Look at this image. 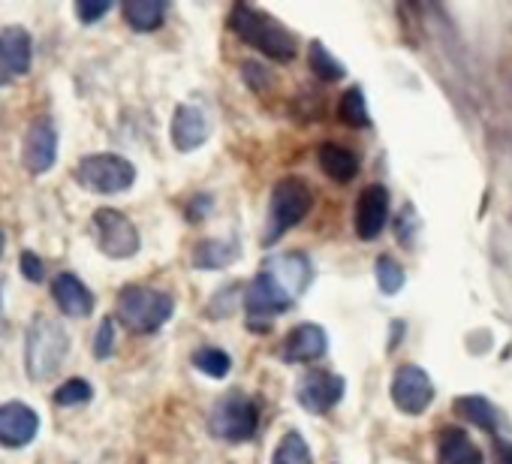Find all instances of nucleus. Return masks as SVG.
Masks as SVG:
<instances>
[{
    "mask_svg": "<svg viewBox=\"0 0 512 464\" xmlns=\"http://www.w3.org/2000/svg\"><path fill=\"white\" fill-rule=\"evenodd\" d=\"M229 28L238 34L247 46L260 49L272 61H293L296 58V37L269 13L256 10L250 4H235L229 13Z\"/></svg>",
    "mask_w": 512,
    "mask_h": 464,
    "instance_id": "obj_1",
    "label": "nucleus"
},
{
    "mask_svg": "<svg viewBox=\"0 0 512 464\" xmlns=\"http://www.w3.org/2000/svg\"><path fill=\"white\" fill-rule=\"evenodd\" d=\"M175 314V299L148 287H124L115 299V317L133 335L160 332Z\"/></svg>",
    "mask_w": 512,
    "mask_h": 464,
    "instance_id": "obj_2",
    "label": "nucleus"
},
{
    "mask_svg": "<svg viewBox=\"0 0 512 464\" xmlns=\"http://www.w3.org/2000/svg\"><path fill=\"white\" fill-rule=\"evenodd\" d=\"M70 350L67 329L52 317H37L28 329L25 341V368L34 380H49L61 371Z\"/></svg>",
    "mask_w": 512,
    "mask_h": 464,
    "instance_id": "obj_3",
    "label": "nucleus"
},
{
    "mask_svg": "<svg viewBox=\"0 0 512 464\" xmlns=\"http://www.w3.org/2000/svg\"><path fill=\"white\" fill-rule=\"evenodd\" d=\"M314 205V193L302 178H281L272 190V202H269V223L263 232V245H275L284 232H290L293 226H299L308 211Z\"/></svg>",
    "mask_w": 512,
    "mask_h": 464,
    "instance_id": "obj_4",
    "label": "nucleus"
},
{
    "mask_svg": "<svg viewBox=\"0 0 512 464\" xmlns=\"http://www.w3.org/2000/svg\"><path fill=\"white\" fill-rule=\"evenodd\" d=\"M260 428V407L256 401L238 389L226 392L220 401H214L211 413H208V431L217 440L226 443H244L256 434Z\"/></svg>",
    "mask_w": 512,
    "mask_h": 464,
    "instance_id": "obj_5",
    "label": "nucleus"
},
{
    "mask_svg": "<svg viewBox=\"0 0 512 464\" xmlns=\"http://www.w3.org/2000/svg\"><path fill=\"white\" fill-rule=\"evenodd\" d=\"M241 305H244V314H247L250 329L266 332V329L272 326V320L281 317L284 311H290L296 302L278 287V281H275L269 272H260V275H256V278L244 287Z\"/></svg>",
    "mask_w": 512,
    "mask_h": 464,
    "instance_id": "obj_6",
    "label": "nucleus"
},
{
    "mask_svg": "<svg viewBox=\"0 0 512 464\" xmlns=\"http://www.w3.org/2000/svg\"><path fill=\"white\" fill-rule=\"evenodd\" d=\"M76 181L91 193L112 196V193H124L127 187H133L136 169L130 160L118 154H88L76 169Z\"/></svg>",
    "mask_w": 512,
    "mask_h": 464,
    "instance_id": "obj_7",
    "label": "nucleus"
},
{
    "mask_svg": "<svg viewBox=\"0 0 512 464\" xmlns=\"http://www.w3.org/2000/svg\"><path fill=\"white\" fill-rule=\"evenodd\" d=\"M94 239H97V248L112 257V260H127V257H136L139 254V229L133 226L130 217H124L121 211L115 208H100L94 211Z\"/></svg>",
    "mask_w": 512,
    "mask_h": 464,
    "instance_id": "obj_8",
    "label": "nucleus"
},
{
    "mask_svg": "<svg viewBox=\"0 0 512 464\" xmlns=\"http://www.w3.org/2000/svg\"><path fill=\"white\" fill-rule=\"evenodd\" d=\"M392 401L401 413L419 416L434 401V383L419 365H401L392 377Z\"/></svg>",
    "mask_w": 512,
    "mask_h": 464,
    "instance_id": "obj_9",
    "label": "nucleus"
},
{
    "mask_svg": "<svg viewBox=\"0 0 512 464\" xmlns=\"http://www.w3.org/2000/svg\"><path fill=\"white\" fill-rule=\"evenodd\" d=\"M58 160V130L49 118H37L25 133L22 163L31 175H46Z\"/></svg>",
    "mask_w": 512,
    "mask_h": 464,
    "instance_id": "obj_10",
    "label": "nucleus"
},
{
    "mask_svg": "<svg viewBox=\"0 0 512 464\" xmlns=\"http://www.w3.org/2000/svg\"><path fill=\"white\" fill-rule=\"evenodd\" d=\"M263 272H269V275L278 281V287H281L293 302H296L299 296H305V290H308L311 281H314V266H311L308 254H302V251H287V254H278V257L266 260V263H263Z\"/></svg>",
    "mask_w": 512,
    "mask_h": 464,
    "instance_id": "obj_11",
    "label": "nucleus"
},
{
    "mask_svg": "<svg viewBox=\"0 0 512 464\" xmlns=\"http://www.w3.org/2000/svg\"><path fill=\"white\" fill-rule=\"evenodd\" d=\"M31 61H34V49H31V34L25 28L0 31V85L28 76Z\"/></svg>",
    "mask_w": 512,
    "mask_h": 464,
    "instance_id": "obj_12",
    "label": "nucleus"
},
{
    "mask_svg": "<svg viewBox=\"0 0 512 464\" xmlns=\"http://www.w3.org/2000/svg\"><path fill=\"white\" fill-rule=\"evenodd\" d=\"M299 404L308 413H329L344 398V377L332 371H308L299 380Z\"/></svg>",
    "mask_w": 512,
    "mask_h": 464,
    "instance_id": "obj_13",
    "label": "nucleus"
},
{
    "mask_svg": "<svg viewBox=\"0 0 512 464\" xmlns=\"http://www.w3.org/2000/svg\"><path fill=\"white\" fill-rule=\"evenodd\" d=\"M37 431H40V416L34 407L22 401L0 404V446L22 449L37 437Z\"/></svg>",
    "mask_w": 512,
    "mask_h": 464,
    "instance_id": "obj_14",
    "label": "nucleus"
},
{
    "mask_svg": "<svg viewBox=\"0 0 512 464\" xmlns=\"http://www.w3.org/2000/svg\"><path fill=\"white\" fill-rule=\"evenodd\" d=\"M389 220V190L383 184H371L359 193L356 202V236L362 242H374Z\"/></svg>",
    "mask_w": 512,
    "mask_h": 464,
    "instance_id": "obj_15",
    "label": "nucleus"
},
{
    "mask_svg": "<svg viewBox=\"0 0 512 464\" xmlns=\"http://www.w3.org/2000/svg\"><path fill=\"white\" fill-rule=\"evenodd\" d=\"M169 133H172V145H175L178 151H196V148H202V145L208 142V136H211V121L205 118L202 109L184 103V106L175 109Z\"/></svg>",
    "mask_w": 512,
    "mask_h": 464,
    "instance_id": "obj_16",
    "label": "nucleus"
},
{
    "mask_svg": "<svg viewBox=\"0 0 512 464\" xmlns=\"http://www.w3.org/2000/svg\"><path fill=\"white\" fill-rule=\"evenodd\" d=\"M326 350H329L326 329L317 323H302L287 335L281 356H284V362H317L326 356Z\"/></svg>",
    "mask_w": 512,
    "mask_h": 464,
    "instance_id": "obj_17",
    "label": "nucleus"
},
{
    "mask_svg": "<svg viewBox=\"0 0 512 464\" xmlns=\"http://www.w3.org/2000/svg\"><path fill=\"white\" fill-rule=\"evenodd\" d=\"M52 296L58 302V308L67 314V317H88L94 311V296L91 290L70 272H61L55 281H52Z\"/></svg>",
    "mask_w": 512,
    "mask_h": 464,
    "instance_id": "obj_18",
    "label": "nucleus"
},
{
    "mask_svg": "<svg viewBox=\"0 0 512 464\" xmlns=\"http://www.w3.org/2000/svg\"><path fill=\"white\" fill-rule=\"evenodd\" d=\"M437 464H482V452L461 428H443L437 437Z\"/></svg>",
    "mask_w": 512,
    "mask_h": 464,
    "instance_id": "obj_19",
    "label": "nucleus"
},
{
    "mask_svg": "<svg viewBox=\"0 0 512 464\" xmlns=\"http://www.w3.org/2000/svg\"><path fill=\"white\" fill-rule=\"evenodd\" d=\"M317 160H320V169L338 184H347L359 175V157L338 142H323L317 151Z\"/></svg>",
    "mask_w": 512,
    "mask_h": 464,
    "instance_id": "obj_20",
    "label": "nucleus"
},
{
    "mask_svg": "<svg viewBox=\"0 0 512 464\" xmlns=\"http://www.w3.org/2000/svg\"><path fill=\"white\" fill-rule=\"evenodd\" d=\"M238 245L235 242H217V239H205L193 248V266L202 272H217L226 269L238 260Z\"/></svg>",
    "mask_w": 512,
    "mask_h": 464,
    "instance_id": "obj_21",
    "label": "nucleus"
},
{
    "mask_svg": "<svg viewBox=\"0 0 512 464\" xmlns=\"http://www.w3.org/2000/svg\"><path fill=\"white\" fill-rule=\"evenodd\" d=\"M163 16H166L163 0H127V4H124V22L136 34L157 31L163 25Z\"/></svg>",
    "mask_w": 512,
    "mask_h": 464,
    "instance_id": "obj_22",
    "label": "nucleus"
},
{
    "mask_svg": "<svg viewBox=\"0 0 512 464\" xmlns=\"http://www.w3.org/2000/svg\"><path fill=\"white\" fill-rule=\"evenodd\" d=\"M455 410L467 419V422H473L476 428H482V431H497V410H494V404L491 401H485L482 395H461L458 401H455Z\"/></svg>",
    "mask_w": 512,
    "mask_h": 464,
    "instance_id": "obj_23",
    "label": "nucleus"
},
{
    "mask_svg": "<svg viewBox=\"0 0 512 464\" xmlns=\"http://www.w3.org/2000/svg\"><path fill=\"white\" fill-rule=\"evenodd\" d=\"M272 464H314L311 446L305 443V437L299 431H287L284 440L275 446Z\"/></svg>",
    "mask_w": 512,
    "mask_h": 464,
    "instance_id": "obj_24",
    "label": "nucleus"
},
{
    "mask_svg": "<svg viewBox=\"0 0 512 464\" xmlns=\"http://www.w3.org/2000/svg\"><path fill=\"white\" fill-rule=\"evenodd\" d=\"M308 61H311V70L323 79V82H341L347 76L344 64L323 46V43H311L308 49Z\"/></svg>",
    "mask_w": 512,
    "mask_h": 464,
    "instance_id": "obj_25",
    "label": "nucleus"
},
{
    "mask_svg": "<svg viewBox=\"0 0 512 464\" xmlns=\"http://www.w3.org/2000/svg\"><path fill=\"white\" fill-rule=\"evenodd\" d=\"M338 118H341L347 127H368V124H371V115H368L362 88H350V91L341 97V103H338Z\"/></svg>",
    "mask_w": 512,
    "mask_h": 464,
    "instance_id": "obj_26",
    "label": "nucleus"
},
{
    "mask_svg": "<svg viewBox=\"0 0 512 464\" xmlns=\"http://www.w3.org/2000/svg\"><path fill=\"white\" fill-rule=\"evenodd\" d=\"M193 365H196L202 374L214 377V380H223V377L232 371L229 353H223V350H217V347H199V350L193 353Z\"/></svg>",
    "mask_w": 512,
    "mask_h": 464,
    "instance_id": "obj_27",
    "label": "nucleus"
},
{
    "mask_svg": "<svg viewBox=\"0 0 512 464\" xmlns=\"http://www.w3.org/2000/svg\"><path fill=\"white\" fill-rule=\"evenodd\" d=\"M374 272H377V284H380V290H383L386 296H395V293L404 287V281H407L404 269H401L392 257H380Z\"/></svg>",
    "mask_w": 512,
    "mask_h": 464,
    "instance_id": "obj_28",
    "label": "nucleus"
},
{
    "mask_svg": "<svg viewBox=\"0 0 512 464\" xmlns=\"http://www.w3.org/2000/svg\"><path fill=\"white\" fill-rule=\"evenodd\" d=\"M94 398V389L88 380H67L64 386H58V392L52 395V401L58 407H76V404H88Z\"/></svg>",
    "mask_w": 512,
    "mask_h": 464,
    "instance_id": "obj_29",
    "label": "nucleus"
},
{
    "mask_svg": "<svg viewBox=\"0 0 512 464\" xmlns=\"http://www.w3.org/2000/svg\"><path fill=\"white\" fill-rule=\"evenodd\" d=\"M241 284H232V287H226L223 293H217L214 299H211V305H208V317L211 320H217V317H229L232 314V308L241 302Z\"/></svg>",
    "mask_w": 512,
    "mask_h": 464,
    "instance_id": "obj_30",
    "label": "nucleus"
},
{
    "mask_svg": "<svg viewBox=\"0 0 512 464\" xmlns=\"http://www.w3.org/2000/svg\"><path fill=\"white\" fill-rule=\"evenodd\" d=\"M112 353H115V323L106 317V320H100V329L94 335V356L109 359Z\"/></svg>",
    "mask_w": 512,
    "mask_h": 464,
    "instance_id": "obj_31",
    "label": "nucleus"
},
{
    "mask_svg": "<svg viewBox=\"0 0 512 464\" xmlns=\"http://www.w3.org/2000/svg\"><path fill=\"white\" fill-rule=\"evenodd\" d=\"M241 79H244L253 91H266V88L272 85L266 67H263V64H256V61H247V64L241 67Z\"/></svg>",
    "mask_w": 512,
    "mask_h": 464,
    "instance_id": "obj_32",
    "label": "nucleus"
},
{
    "mask_svg": "<svg viewBox=\"0 0 512 464\" xmlns=\"http://www.w3.org/2000/svg\"><path fill=\"white\" fill-rule=\"evenodd\" d=\"M19 263H22V275H25L31 284H43V281H46V269H43V260H40L37 254L25 251Z\"/></svg>",
    "mask_w": 512,
    "mask_h": 464,
    "instance_id": "obj_33",
    "label": "nucleus"
},
{
    "mask_svg": "<svg viewBox=\"0 0 512 464\" xmlns=\"http://www.w3.org/2000/svg\"><path fill=\"white\" fill-rule=\"evenodd\" d=\"M109 10H112L109 0H103V4H85V0H79V4H76V16H79L85 25H94V22L103 19Z\"/></svg>",
    "mask_w": 512,
    "mask_h": 464,
    "instance_id": "obj_34",
    "label": "nucleus"
},
{
    "mask_svg": "<svg viewBox=\"0 0 512 464\" xmlns=\"http://www.w3.org/2000/svg\"><path fill=\"white\" fill-rule=\"evenodd\" d=\"M419 220H416V211H413V205H407L404 208V214L398 217V239L410 248L413 245V232H410V226H416Z\"/></svg>",
    "mask_w": 512,
    "mask_h": 464,
    "instance_id": "obj_35",
    "label": "nucleus"
},
{
    "mask_svg": "<svg viewBox=\"0 0 512 464\" xmlns=\"http://www.w3.org/2000/svg\"><path fill=\"white\" fill-rule=\"evenodd\" d=\"M211 208V196L208 193H199L193 202H190V208H187V217L193 220V223H199L202 217H205V211Z\"/></svg>",
    "mask_w": 512,
    "mask_h": 464,
    "instance_id": "obj_36",
    "label": "nucleus"
},
{
    "mask_svg": "<svg viewBox=\"0 0 512 464\" xmlns=\"http://www.w3.org/2000/svg\"><path fill=\"white\" fill-rule=\"evenodd\" d=\"M494 452H497V464H512V443L497 437L494 440Z\"/></svg>",
    "mask_w": 512,
    "mask_h": 464,
    "instance_id": "obj_37",
    "label": "nucleus"
},
{
    "mask_svg": "<svg viewBox=\"0 0 512 464\" xmlns=\"http://www.w3.org/2000/svg\"><path fill=\"white\" fill-rule=\"evenodd\" d=\"M4 251H7V232L0 226V257H4Z\"/></svg>",
    "mask_w": 512,
    "mask_h": 464,
    "instance_id": "obj_38",
    "label": "nucleus"
},
{
    "mask_svg": "<svg viewBox=\"0 0 512 464\" xmlns=\"http://www.w3.org/2000/svg\"><path fill=\"white\" fill-rule=\"evenodd\" d=\"M0 314H4V308H0Z\"/></svg>",
    "mask_w": 512,
    "mask_h": 464,
    "instance_id": "obj_39",
    "label": "nucleus"
}]
</instances>
